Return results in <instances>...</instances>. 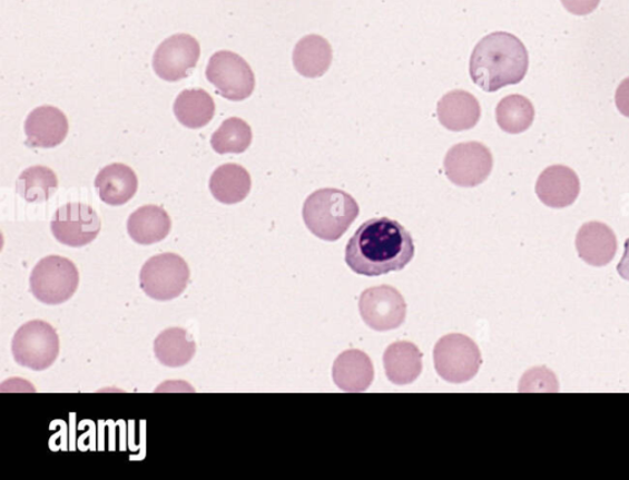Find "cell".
Here are the masks:
<instances>
[{"label": "cell", "mask_w": 629, "mask_h": 480, "mask_svg": "<svg viewBox=\"0 0 629 480\" xmlns=\"http://www.w3.org/2000/svg\"><path fill=\"white\" fill-rule=\"evenodd\" d=\"M414 254L413 238L405 226L390 218H373L350 239L346 263L364 277H380L406 268Z\"/></svg>", "instance_id": "6da1fadb"}, {"label": "cell", "mask_w": 629, "mask_h": 480, "mask_svg": "<svg viewBox=\"0 0 629 480\" xmlns=\"http://www.w3.org/2000/svg\"><path fill=\"white\" fill-rule=\"evenodd\" d=\"M529 53L524 43L509 32L485 36L471 55L470 76L487 92H495L524 80Z\"/></svg>", "instance_id": "7a4b0ae2"}, {"label": "cell", "mask_w": 629, "mask_h": 480, "mask_svg": "<svg viewBox=\"0 0 629 480\" xmlns=\"http://www.w3.org/2000/svg\"><path fill=\"white\" fill-rule=\"evenodd\" d=\"M360 206L347 192L323 188L308 196L303 219L308 231L325 242H337L358 218Z\"/></svg>", "instance_id": "3957f363"}, {"label": "cell", "mask_w": 629, "mask_h": 480, "mask_svg": "<svg viewBox=\"0 0 629 480\" xmlns=\"http://www.w3.org/2000/svg\"><path fill=\"white\" fill-rule=\"evenodd\" d=\"M433 355L438 375L450 383L472 380L482 365L479 345L460 333H451L439 340Z\"/></svg>", "instance_id": "277c9868"}, {"label": "cell", "mask_w": 629, "mask_h": 480, "mask_svg": "<svg viewBox=\"0 0 629 480\" xmlns=\"http://www.w3.org/2000/svg\"><path fill=\"white\" fill-rule=\"evenodd\" d=\"M79 285L76 264L65 257L49 256L35 266L31 277V293L46 305H59L72 297Z\"/></svg>", "instance_id": "5b68a950"}, {"label": "cell", "mask_w": 629, "mask_h": 480, "mask_svg": "<svg viewBox=\"0 0 629 480\" xmlns=\"http://www.w3.org/2000/svg\"><path fill=\"white\" fill-rule=\"evenodd\" d=\"M16 362L33 371L51 368L59 354V339L56 330L41 320H33L21 326L11 343Z\"/></svg>", "instance_id": "8992f818"}, {"label": "cell", "mask_w": 629, "mask_h": 480, "mask_svg": "<svg viewBox=\"0 0 629 480\" xmlns=\"http://www.w3.org/2000/svg\"><path fill=\"white\" fill-rule=\"evenodd\" d=\"M188 264L176 254H161L148 259L140 271V287L149 297L158 302L180 296L189 282Z\"/></svg>", "instance_id": "52a82bcc"}, {"label": "cell", "mask_w": 629, "mask_h": 480, "mask_svg": "<svg viewBox=\"0 0 629 480\" xmlns=\"http://www.w3.org/2000/svg\"><path fill=\"white\" fill-rule=\"evenodd\" d=\"M207 79L222 98L244 101L255 90V75L243 57L230 51L213 55L206 70Z\"/></svg>", "instance_id": "ba28073f"}, {"label": "cell", "mask_w": 629, "mask_h": 480, "mask_svg": "<svg viewBox=\"0 0 629 480\" xmlns=\"http://www.w3.org/2000/svg\"><path fill=\"white\" fill-rule=\"evenodd\" d=\"M444 169L454 185L465 188L478 187L491 175L493 156L482 143H460L448 151Z\"/></svg>", "instance_id": "9c48e42d"}, {"label": "cell", "mask_w": 629, "mask_h": 480, "mask_svg": "<svg viewBox=\"0 0 629 480\" xmlns=\"http://www.w3.org/2000/svg\"><path fill=\"white\" fill-rule=\"evenodd\" d=\"M360 312L367 327L386 332L403 325L407 315V304L394 286L380 285L362 293Z\"/></svg>", "instance_id": "30bf717a"}, {"label": "cell", "mask_w": 629, "mask_h": 480, "mask_svg": "<svg viewBox=\"0 0 629 480\" xmlns=\"http://www.w3.org/2000/svg\"><path fill=\"white\" fill-rule=\"evenodd\" d=\"M57 242L69 247H85L101 232L99 214L82 203H68L57 209L51 222Z\"/></svg>", "instance_id": "8fae6325"}, {"label": "cell", "mask_w": 629, "mask_h": 480, "mask_svg": "<svg viewBox=\"0 0 629 480\" xmlns=\"http://www.w3.org/2000/svg\"><path fill=\"white\" fill-rule=\"evenodd\" d=\"M200 57V46L191 35L177 33L165 40L153 57V68L165 81H180L191 76Z\"/></svg>", "instance_id": "7c38bea8"}, {"label": "cell", "mask_w": 629, "mask_h": 480, "mask_svg": "<svg viewBox=\"0 0 629 480\" xmlns=\"http://www.w3.org/2000/svg\"><path fill=\"white\" fill-rule=\"evenodd\" d=\"M579 194V177L571 167L553 165L539 176L537 195L544 206L554 209L567 208L572 206Z\"/></svg>", "instance_id": "4fadbf2b"}, {"label": "cell", "mask_w": 629, "mask_h": 480, "mask_svg": "<svg viewBox=\"0 0 629 480\" xmlns=\"http://www.w3.org/2000/svg\"><path fill=\"white\" fill-rule=\"evenodd\" d=\"M69 130L66 115L53 106H41L27 118L28 146L51 149L62 144Z\"/></svg>", "instance_id": "5bb4252c"}, {"label": "cell", "mask_w": 629, "mask_h": 480, "mask_svg": "<svg viewBox=\"0 0 629 480\" xmlns=\"http://www.w3.org/2000/svg\"><path fill=\"white\" fill-rule=\"evenodd\" d=\"M576 246L581 259L592 267H603L616 256L617 238L607 224L590 222L580 227Z\"/></svg>", "instance_id": "9a60e30c"}, {"label": "cell", "mask_w": 629, "mask_h": 480, "mask_svg": "<svg viewBox=\"0 0 629 480\" xmlns=\"http://www.w3.org/2000/svg\"><path fill=\"white\" fill-rule=\"evenodd\" d=\"M438 118L448 130L464 131L476 127L481 118V105L464 90L450 91L438 102Z\"/></svg>", "instance_id": "2e32d148"}, {"label": "cell", "mask_w": 629, "mask_h": 480, "mask_svg": "<svg viewBox=\"0 0 629 480\" xmlns=\"http://www.w3.org/2000/svg\"><path fill=\"white\" fill-rule=\"evenodd\" d=\"M332 376L338 389L350 393H361L371 388L374 381L372 359L364 352L351 350L343 352L332 369Z\"/></svg>", "instance_id": "e0dca14e"}, {"label": "cell", "mask_w": 629, "mask_h": 480, "mask_svg": "<svg viewBox=\"0 0 629 480\" xmlns=\"http://www.w3.org/2000/svg\"><path fill=\"white\" fill-rule=\"evenodd\" d=\"M95 187L104 203L112 207L124 206L137 194L138 178L129 166L111 164L95 178Z\"/></svg>", "instance_id": "ac0fdd59"}, {"label": "cell", "mask_w": 629, "mask_h": 480, "mask_svg": "<svg viewBox=\"0 0 629 480\" xmlns=\"http://www.w3.org/2000/svg\"><path fill=\"white\" fill-rule=\"evenodd\" d=\"M422 352L411 342L401 341L391 344L384 354L387 379L399 386L410 385L422 374Z\"/></svg>", "instance_id": "d6986e66"}, {"label": "cell", "mask_w": 629, "mask_h": 480, "mask_svg": "<svg viewBox=\"0 0 629 480\" xmlns=\"http://www.w3.org/2000/svg\"><path fill=\"white\" fill-rule=\"evenodd\" d=\"M171 225L169 214L164 208L150 204L130 214L127 231L135 243L148 246L168 237Z\"/></svg>", "instance_id": "ffe728a7"}, {"label": "cell", "mask_w": 629, "mask_h": 480, "mask_svg": "<svg viewBox=\"0 0 629 480\" xmlns=\"http://www.w3.org/2000/svg\"><path fill=\"white\" fill-rule=\"evenodd\" d=\"M332 58V47L323 36L307 35L294 48L293 65L301 76L315 79L326 75Z\"/></svg>", "instance_id": "44dd1931"}, {"label": "cell", "mask_w": 629, "mask_h": 480, "mask_svg": "<svg viewBox=\"0 0 629 480\" xmlns=\"http://www.w3.org/2000/svg\"><path fill=\"white\" fill-rule=\"evenodd\" d=\"M252 176L245 167L237 164H225L213 173L209 189L213 197L223 204L240 203L252 190Z\"/></svg>", "instance_id": "7402d4cb"}, {"label": "cell", "mask_w": 629, "mask_h": 480, "mask_svg": "<svg viewBox=\"0 0 629 480\" xmlns=\"http://www.w3.org/2000/svg\"><path fill=\"white\" fill-rule=\"evenodd\" d=\"M174 112L183 126L199 129L206 127L215 117L216 105L204 89H189L177 96Z\"/></svg>", "instance_id": "603a6c76"}, {"label": "cell", "mask_w": 629, "mask_h": 480, "mask_svg": "<svg viewBox=\"0 0 629 480\" xmlns=\"http://www.w3.org/2000/svg\"><path fill=\"white\" fill-rule=\"evenodd\" d=\"M154 353L163 365L181 368L195 356L196 343L186 330L168 329L154 341Z\"/></svg>", "instance_id": "cb8c5ba5"}, {"label": "cell", "mask_w": 629, "mask_h": 480, "mask_svg": "<svg viewBox=\"0 0 629 480\" xmlns=\"http://www.w3.org/2000/svg\"><path fill=\"white\" fill-rule=\"evenodd\" d=\"M495 118L498 126L507 134L520 135L531 127L535 109L525 96L509 95L498 104Z\"/></svg>", "instance_id": "d4e9b609"}, {"label": "cell", "mask_w": 629, "mask_h": 480, "mask_svg": "<svg viewBox=\"0 0 629 480\" xmlns=\"http://www.w3.org/2000/svg\"><path fill=\"white\" fill-rule=\"evenodd\" d=\"M58 188L56 174L49 167L37 165L23 172L17 183V192L27 202L49 200Z\"/></svg>", "instance_id": "484cf974"}, {"label": "cell", "mask_w": 629, "mask_h": 480, "mask_svg": "<svg viewBox=\"0 0 629 480\" xmlns=\"http://www.w3.org/2000/svg\"><path fill=\"white\" fill-rule=\"evenodd\" d=\"M253 130L244 119L232 117L213 134L210 146L218 154H243L250 148Z\"/></svg>", "instance_id": "4316f807"}, {"label": "cell", "mask_w": 629, "mask_h": 480, "mask_svg": "<svg viewBox=\"0 0 629 480\" xmlns=\"http://www.w3.org/2000/svg\"><path fill=\"white\" fill-rule=\"evenodd\" d=\"M561 2L569 13L584 17L596 11L601 0H561Z\"/></svg>", "instance_id": "83f0119b"}, {"label": "cell", "mask_w": 629, "mask_h": 480, "mask_svg": "<svg viewBox=\"0 0 629 480\" xmlns=\"http://www.w3.org/2000/svg\"><path fill=\"white\" fill-rule=\"evenodd\" d=\"M615 101L617 109L629 118V78L625 79L617 88Z\"/></svg>", "instance_id": "f1b7e54d"}, {"label": "cell", "mask_w": 629, "mask_h": 480, "mask_svg": "<svg viewBox=\"0 0 629 480\" xmlns=\"http://www.w3.org/2000/svg\"><path fill=\"white\" fill-rule=\"evenodd\" d=\"M617 272L621 275V277L629 282V238L626 239L625 243V255L622 261L617 266Z\"/></svg>", "instance_id": "f546056e"}]
</instances>
